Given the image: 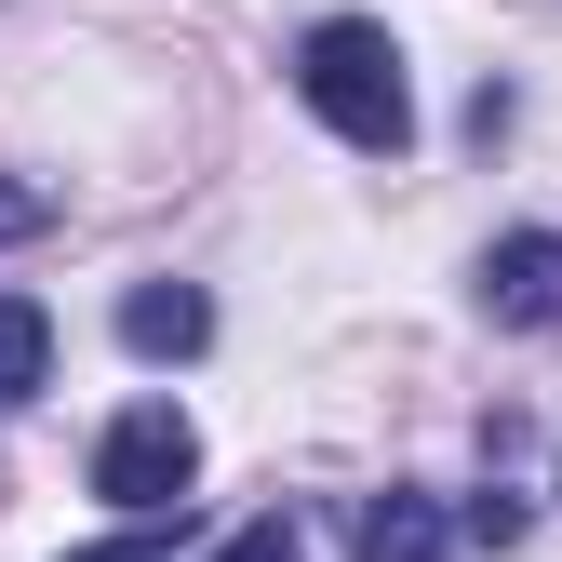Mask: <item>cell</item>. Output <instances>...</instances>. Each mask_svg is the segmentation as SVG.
Listing matches in <instances>:
<instances>
[{
	"instance_id": "1",
	"label": "cell",
	"mask_w": 562,
	"mask_h": 562,
	"mask_svg": "<svg viewBox=\"0 0 562 562\" xmlns=\"http://www.w3.org/2000/svg\"><path fill=\"white\" fill-rule=\"evenodd\" d=\"M295 94L348 134V148H402V134H415L402 41H389V27H362V14H322V27L295 41Z\"/></svg>"
},
{
	"instance_id": "2",
	"label": "cell",
	"mask_w": 562,
	"mask_h": 562,
	"mask_svg": "<svg viewBox=\"0 0 562 562\" xmlns=\"http://www.w3.org/2000/svg\"><path fill=\"white\" fill-rule=\"evenodd\" d=\"M188 482H201V429H188L175 402H134L121 429L94 442V496H108V509H134V522H148V509H175Z\"/></svg>"
},
{
	"instance_id": "3",
	"label": "cell",
	"mask_w": 562,
	"mask_h": 562,
	"mask_svg": "<svg viewBox=\"0 0 562 562\" xmlns=\"http://www.w3.org/2000/svg\"><path fill=\"white\" fill-rule=\"evenodd\" d=\"M482 308L522 322V335H549V322H562V241H549V228H509L496 255H482Z\"/></svg>"
},
{
	"instance_id": "4",
	"label": "cell",
	"mask_w": 562,
	"mask_h": 562,
	"mask_svg": "<svg viewBox=\"0 0 562 562\" xmlns=\"http://www.w3.org/2000/svg\"><path fill=\"white\" fill-rule=\"evenodd\" d=\"M201 335H215V295H201V281H134L121 295V348L134 362H188Z\"/></svg>"
},
{
	"instance_id": "5",
	"label": "cell",
	"mask_w": 562,
	"mask_h": 562,
	"mask_svg": "<svg viewBox=\"0 0 562 562\" xmlns=\"http://www.w3.org/2000/svg\"><path fill=\"white\" fill-rule=\"evenodd\" d=\"M362 562H456V522L429 496H375L362 509Z\"/></svg>"
},
{
	"instance_id": "6",
	"label": "cell",
	"mask_w": 562,
	"mask_h": 562,
	"mask_svg": "<svg viewBox=\"0 0 562 562\" xmlns=\"http://www.w3.org/2000/svg\"><path fill=\"white\" fill-rule=\"evenodd\" d=\"M41 375H54V322H41L27 295H0V402H27Z\"/></svg>"
},
{
	"instance_id": "7",
	"label": "cell",
	"mask_w": 562,
	"mask_h": 562,
	"mask_svg": "<svg viewBox=\"0 0 562 562\" xmlns=\"http://www.w3.org/2000/svg\"><path fill=\"white\" fill-rule=\"evenodd\" d=\"M67 562H175V536H161V509H148L134 536H108V549H67Z\"/></svg>"
},
{
	"instance_id": "8",
	"label": "cell",
	"mask_w": 562,
	"mask_h": 562,
	"mask_svg": "<svg viewBox=\"0 0 562 562\" xmlns=\"http://www.w3.org/2000/svg\"><path fill=\"white\" fill-rule=\"evenodd\" d=\"M469 536L482 549H522V496H469Z\"/></svg>"
},
{
	"instance_id": "9",
	"label": "cell",
	"mask_w": 562,
	"mask_h": 562,
	"mask_svg": "<svg viewBox=\"0 0 562 562\" xmlns=\"http://www.w3.org/2000/svg\"><path fill=\"white\" fill-rule=\"evenodd\" d=\"M215 562H308V549H295V536H281V522H241V536H228Z\"/></svg>"
},
{
	"instance_id": "10",
	"label": "cell",
	"mask_w": 562,
	"mask_h": 562,
	"mask_svg": "<svg viewBox=\"0 0 562 562\" xmlns=\"http://www.w3.org/2000/svg\"><path fill=\"white\" fill-rule=\"evenodd\" d=\"M41 215H54V201H41V188H0V241H27Z\"/></svg>"
}]
</instances>
